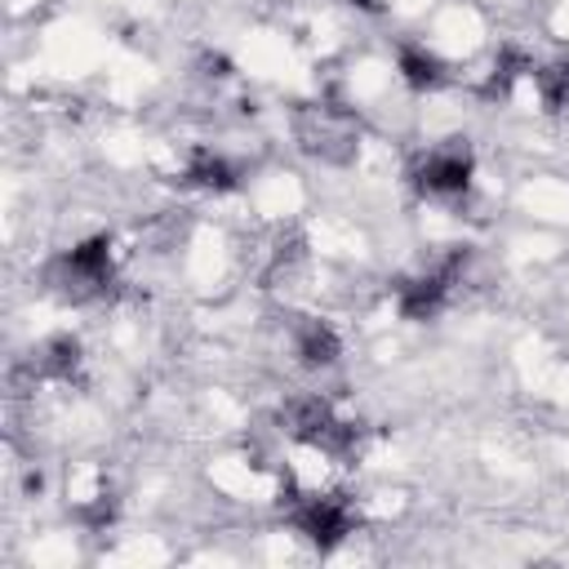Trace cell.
I'll use <instances>...</instances> for the list:
<instances>
[{"instance_id":"1","label":"cell","mask_w":569,"mask_h":569,"mask_svg":"<svg viewBox=\"0 0 569 569\" xmlns=\"http://www.w3.org/2000/svg\"><path fill=\"white\" fill-rule=\"evenodd\" d=\"M280 422H284L302 445H311V449H320V453L347 458V453L356 449V427L342 422L320 396H298V400H289L284 413H280Z\"/></svg>"},{"instance_id":"4","label":"cell","mask_w":569,"mask_h":569,"mask_svg":"<svg viewBox=\"0 0 569 569\" xmlns=\"http://www.w3.org/2000/svg\"><path fill=\"white\" fill-rule=\"evenodd\" d=\"M462 262H467V253H453V258H445L436 271H422V276L405 280L400 293H396L400 316H405V320H427V316H436V311L445 307V298H449V289H453V280H458V271H462Z\"/></svg>"},{"instance_id":"6","label":"cell","mask_w":569,"mask_h":569,"mask_svg":"<svg viewBox=\"0 0 569 569\" xmlns=\"http://www.w3.org/2000/svg\"><path fill=\"white\" fill-rule=\"evenodd\" d=\"M298 356L302 365H333L342 356V338L325 320H307L298 325Z\"/></svg>"},{"instance_id":"5","label":"cell","mask_w":569,"mask_h":569,"mask_svg":"<svg viewBox=\"0 0 569 569\" xmlns=\"http://www.w3.org/2000/svg\"><path fill=\"white\" fill-rule=\"evenodd\" d=\"M471 151L467 147H440V151H431L418 169H413V182L422 187V191H431V196H458V191H467V182H471Z\"/></svg>"},{"instance_id":"7","label":"cell","mask_w":569,"mask_h":569,"mask_svg":"<svg viewBox=\"0 0 569 569\" xmlns=\"http://www.w3.org/2000/svg\"><path fill=\"white\" fill-rule=\"evenodd\" d=\"M396 67H400V76H405L413 89H436V84L445 80V67H440V58H436V53H427L422 44H400V53H396Z\"/></svg>"},{"instance_id":"2","label":"cell","mask_w":569,"mask_h":569,"mask_svg":"<svg viewBox=\"0 0 569 569\" xmlns=\"http://www.w3.org/2000/svg\"><path fill=\"white\" fill-rule=\"evenodd\" d=\"M293 525H298V533L307 542L329 551V547H338L351 533L356 511H351V502L342 493H307V498L293 502Z\"/></svg>"},{"instance_id":"10","label":"cell","mask_w":569,"mask_h":569,"mask_svg":"<svg viewBox=\"0 0 569 569\" xmlns=\"http://www.w3.org/2000/svg\"><path fill=\"white\" fill-rule=\"evenodd\" d=\"M538 93H542L547 111L569 107V62H547V67L538 71Z\"/></svg>"},{"instance_id":"8","label":"cell","mask_w":569,"mask_h":569,"mask_svg":"<svg viewBox=\"0 0 569 569\" xmlns=\"http://www.w3.org/2000/svg\"><path fill=\"white\" fill-rule=\"evenodd\" d=\"M187 182H196V187H204V191H231L236 187V169L222 160V156H213V151H191V160H187Z\"/></svg>"},{"instance_id":"9","label":"cell","mask_w":569,"mask_h":569,"mask_svg":"<svg viewBox=\"0 0 569 569\" xmlns=\"http://www.w3.org/2000/svg\"><path fill=\"white\" fill-rule=\"evenodd\" d=\"M76 365H80V342H76V338L62 333V338H49V342H44V351H40V369H44V373L71 378Z\"/></svg>"},{"instance_id":"3","label":"cell","mask_w":569,"mask_h":569,"mask_svg":"<svg viewBox=\"0 0 569 569\" xmlns=\"http://www.w3.org/2000/svg\"><path fill=\"white\" fill-rule=\"evenodd\" d=\"M58 271H62V289H67V293H76V298L102 293V289L111 284V240H107V236L80 240L76 249L62 253Z\"/></svg>"}]
</instances>
